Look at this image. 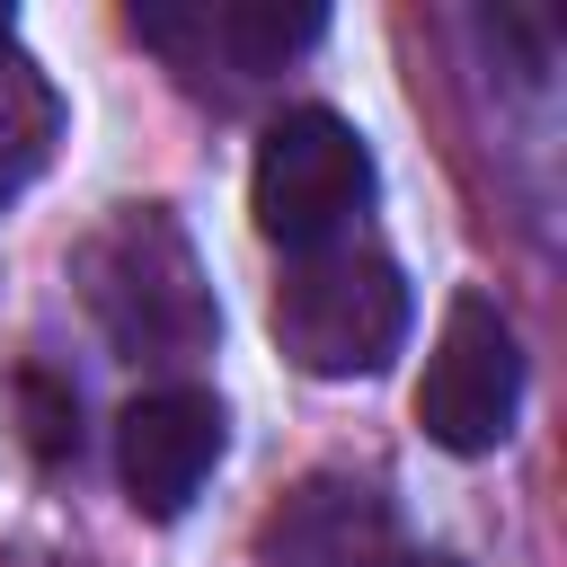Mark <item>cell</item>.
Wrapping results in <instances>:
<instances>
[{"instance_id": "obj_1", "label": "cell", "mask_w": 567, "mask_h": 567, "mask_svg": "<svg viewBox=\"0 0 567 567\" xmlns=\"http://www.w3.org/2000/svg\"><path fill=\"white\" fill-rule=\"evenodd\" d=\"M80 275H89V310L106 319V337H115L124 354L186 363V354H204V337L221 328V319H213V292H204V266H195L186 230L168 221V204H124V213L89 239Z\"/></svg>"}, {"instance_id": "obj_2", "label": "cell", "mask_w": 567, "mask_h": 567, "mask_svg": "<svg viewBox=\"0 0 567 567\" xmlns=\"http://www.w3.org/2000/svg\"><path fill=\"white\" fill-rule=\"evenodd\" d=\"M266 319H275V346L310 381H354V372H381L408 346L416 301H408V275L381 248H310V257L284 266Z\"/></svg>"}, {"instance_id": "obj_3", "label": "cell", "mask_w": 567, "mask_h": 567, "mask_svg": "<svg viewBox=\"0 0 567 567\" xmlns=\"http://www.w3.org/2000/svg\"><path fill=\"white\" fill-rule=\"evenodd\" d=\"M363 204H372V142H363L337 106H284V115L257 133L248 221H257L284 257L337 248Z\"/></svg>"}, {"instance_id": "obj_4", "label": "cell", "mask_w": 567, "mask_h": 567, "mask_svg": "<svg viewBox=\"0 0 567 567\" xmlns=\"http://www.w3.org/2000/svg\"><path fill=\"white\" fill-rule=\"evenodd\" d=\"M514 416H523V337L487 292H452L416 372V425L434 452L478 461L514 434Z\"/></svg>"}, {"instance_id": "obj_5", "label": "cell", "mask_w": 567, "mask_h": 567, "mask_svg": "<svg viewBox=\"0 0 567 567\" xmlns=\"http://www.w3.org/2000/svg\"><path fill=\"white\" fill-rule=\"evenodd\" d=\"M221 443H230V425H221V399L213 390L168 381V390L124 399V416H115V478H124L133 514L177 523L195 505V487L213 478Z\"/></svg>"}, {"instance_id": "obj_6", "label": "cell", "mask_w": 567, "mask_h": 567, "mask_svg": "<svg viewBox=\"0 0 567 567\" xmlns=\"http://www.w3.org/2000/svg\"><path fill=\"white\" fill-rule=\"evenodd\" d=\"M44 142H53V89L27 53L0 44V195L44 168Z\"/></svg>"}, {"instance_id": "obj_7", "label": "cell", "mask_w": 567, "mask_h": 567, "mask_svg": "<svg viewBox=\"0 0 567 567\" xmlns=\"http://www.w3.org/2000/svg\"><path fill=\"white\" fill-rule=\"evenodd\" d=\"M248 71H284V53H301V44H319L328 35V9H284V0H230V9H213L204 18Z\"/></svg>"}, {"instance_id": "obj_8", "label": "cell", "mask_w": 567, "mask_h": 567, "mask_svg": "<svg viewBox=\"0 0 567 567\" xmlns=\"http://www.w3.org/2000/svg\"><path fill=\"white\" fill-rule=\"evenodd\" d=\"M18 408H27V452L35 461H71L80 452V399L53 372H18Z\"/></svg>"}, {"instance_id": "obj_9", "label": "cell", "mask_w": 567, "mask_h": 567, "mask_svg": "<svg viewBox=\"0 0 567 567\" xmlns=\"http://www.w3.org/2000/svg\"><path fill=\"white\" fill-rule=\"evenodd\" d=\"M390 567H452V558H390Z\"/></svg>"}]
</instances>
